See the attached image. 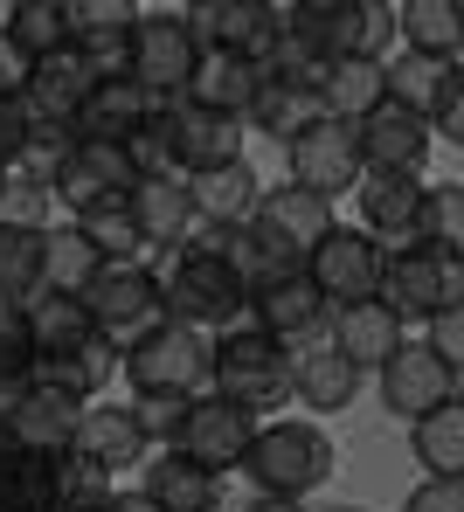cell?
<instances>
[{"label":"cell","mask_w":464,"mask_h":512,"mask_svg":"<svg viewBox=\"0 0 464 512\" xmlns=\"http://www.w3.org/2000/svg\"><path fill=\"white\" fill-rule=\"evenodd\" d=\"M35 374V346H28V319L14 298H0V395H14Z\"/></svg>","instance_id":"cell-44"},{"label":"cell","mask_w":464,"mask_h":512,"mask_svg":"<svg viewBox=\"0 0 464 512\" xmlns=\"http://www.w3.org/2000/svg\"><path fill=\"white\" fill-rule=\"evenodd\" d=\"M423 243L444 256H464V187L458 180H430V194H423Z\"/></svg>","instance_id":"cell-40"},{"label":"cell","mask_w":464,"mask_h":512,"mask_svg":"<svg viewBox=\"0 0 464 512\" xmlns=\"http://www.w3.org/2000/svg\"><path fill=\"white\" fill-rule=\"evenodd\" d=\"M430 146V125L402 104H374L361 118V173H423Z\"/></svg>","instance_id":"cell-19"},{"label":"cell","mask_w":464,"mask_h":512,"mask_svg":"<svg viewBox=\"0 0 464 512\" xmlns=\"http://www.w3.org/2000/svg\"><path fill=\"white\" fill-rule=\"evenodd\" d=\"M402 326L409 319H437V312H451V305H464V298H451L444 291V250H430V243H416V250H388L381 256V291H374Z\"/></svg>","instance_id":"cell-16"},{"label":"cell","mask_w":464,"mask_h":512,"mask_svg":"<svg viewBox=\"0 0 464 512\" xmlns=\"http://www.w3.org/2000/svg\"><path fill=\"white\" fill-rule=\"evenodd\" d=\"M160 132H167V153H174V173H181V180L243 160V118L201 111V104H187V97L160 104Z\"/></svg>","instance_id":"cell-11"},{"label":"cell","mask_w":464,"mask_h":512,"mask_svg":"<svg viewBox=\"0 0 464 512\" xmlns=\"http://www.w3.org/2000/svg\"><path fill=\"white\" fill-rule=\"evenodd\" d=\"M125 208H132V229H139V243L160 256V250H181L187 229H194V201H187V180H139L132 194H125Z\"/></svg>","instance_id":"cell-26"},{"label":"cell","mask_w":464,"mask_h":512,"mask_svg":"<svg viewBox=\"0 0 464 512\" xmlns=\"http://www.w3.org/2000/svg\"><path fill=\"white\" fill-rule=\"evenodd\" d=\"M187 402H194V395H139V402H132V416H139V429H146V443H153V450H174Z\"/></svg>","instance_id":"cell-46"},{"label":"cell","mask_w":464,"mask_h":512,"mask_svg":"<svg viewBox=\"0 0 464 512\" xmlns=\"http://www.w3.org/2000/svg\"><path fill=\"white\" fill-rule=\"evenodd\" d=\"M257 409H243V402H222V395H194L181 416V436H174V450L194 457V464H208L215 478H229V471H243V457H250V443H257Z\"/></svg>","instance_id":"cell-7"},{"label":"cell","mask_w":464,"mask_h":512,"mask_svg":"<svg viewBox=\"0 0 464 512\" xmlns=\"http://www.w3.org/2000/svg\"><path fill=\"white\" fill-rule=\"evenodd\" d=\"M97 90V77H91V63L63 42L56 56H42L35 70H28V97H21V111L28 118H56V125H70L77 111H84V97Z\"/></svg>","instance_id":"cell-22"},{"label":"cell","mask_w":464,"mask_h":512,"mask_svg":"<svg viewBox=\"0 0 464 512\" xmlns=\"http://www.w3.org/2000/svg\"><path fill=\"white\" fill-rule=\"evenodd\" d=\"M257 63H243V56H229V49H201V63H194V77H187V104H201V111H222V118H243L250 111V97H257Z\"/></svg>","instance_id":"cell-28"},{"label":"cell","mask_w":464,"mask_h":512,"mask_svg":"<svg viewBox=\"0 0 464 512\" xmlns=\"http://www.w3.org/2000/svg\"><path fill=\"white\" fill-rule=\"evenodd\" d=\"M333 464H340V450H333V436L312 423V416L257 423V443L243 457V471H250V485L264 499H312L333 478Z\"/></svg>","instance_id":"cell-2"},{"label":"cell","mask_w":464,"mask_h":512,"mask_svg":"<svg viewBox=\"0 0 464 512\" xmlns=\"http://www.w3.org/2000/svg\"><path fill=\"white\" fill-rule=\"evenodd\" d=\"M28 70H35V63L0 35V104H21V97H28Z\"/></svg>","instance_id":"cell-50"},{"label":"cell","mask_w":464,"mask_h":512,"mask_svg":"<svg viewBox=\"0 0 464 512\" xmlns=\"http://www.w3.org/2000/svg\"><path fill=\"white\" fill-rule=\"evenodd\" d=\"M284 374H291V395H298L312 416H340V409H354V402H361V381H368V374L326 340V333H305V340L284 346Z\"/></svg>","instance_id":"cell-10"},{"label":"cell","mask_w":464,"mask_h":512,"mask_svg":"<svg viewBox=\"0 0 464 512\" xmlns=\"http://www.w3.org/2000/svg\"><path fill=\"white\" fill-rule=\"evenodd\" d=\"M409 429H416V457H423L430 478H464V395L458 402H437Z\"/></svg>","instance_id":"cell-36"},{"label":"cell","mask_w":464,"mask_h":512,"mask_svg":"<svg viewBox=\"0 0 464 512\" xmlns=\"http://www.w3.org/2000/svg\"><path fill=\"white\" fill-rule=\"evenodd\" d=\"M153 97L132 84V77H118V84H97L91 97H84V111L70 118V132L77 139H97V146H125L139 125H153Z\"/></svg>","instance_id":"cell-25"},{"label":"cell","mask_w":464,"mask_h":512,"mask_svg":"<svg viewBox=\"0 0 464 512\" xmlns=\"http://www.w3.org/2000/svg\"><path fill=\"white\" fill-rule=\"evenodd\" d=\"M194 63H201V49L187 35V14L146 7L139 28H132V84L146 90L153 104H174L187 90V77H194Z\"/></svg>","instance_id":"cell-8"},{"label":"cell","mask_w":464,"mask_h":512,"mask_svg":"<svg viewBox=\"0 0 464 512\" xmlns=\"http://www.w3.org/2000/svg\"><path fill=\"white\" fill-rule=\"evenodd\" d=\"M395 42H409V56L458 63L464 56V7L458 0H402L395 7Z\"/></svg>","instance_id":"cell-29"},{"label":"cell","mask_w":464,"mask_h":512,"mask_svg":"<svg viewBox=\"0 0 464 512\" xmlns=\"http://www.w3.org/2000/svg\"><path fill=\"white\" fill-rule=\"evenodd\" d=\"M305 277L326 305H361L381 291V243L354 222H333L312 250H305Z\"/></svg>","instance_id":"cell-6"},{"label":"cell","mask_w":464,"mask_h":512,"mask_svg":"<svg viewBox=\"0 0 464 512\" xmlns=\"http://www.w3.org/2000/svg\"><path fill=\"white\" fill-rule=\"evenodd\" d=\"M21 146H28V111L21 104H0V173L21 160Z\"/></svg>","instance_id":"cell-51"},{"label":"cell","mask_w":464,"mask_h":512,"mask_svg":"<svg viewBox=\"0 0 464 512\" xmlns=\"http://www.w3.org/2000/svg\"><path fill=\"white\" fill-rule=\"evenodd\" d=\"M402 512H464V478H423Z\"/></svg>","instance_id":"cell-49"},{"label":"cell","mask_w":464,"mask_h":512,"mask_svg":"<svg viewBox=\"0 0 464 512\" xmlns=\"http://www.w3.org/2000/svg\"><path fill=\"white\" fill-rule=\"evenodd\" d=\"M374 374H381V409H395L402 423H416V416H430L437 402H458L464 395V374H451L423 340H402Z\"/></svg>","instance_id":"cell-12"},{"label":"cell","mask_w":464,"mask_h":512,"mask_svg":"<svg viewBox=\"0 0 464 512\" xmlns=\"http://www.w3.org/2000/svg\"><path fill=\"white\" fill-rule=\"evenodd\" d=\"M395 56V0H354V63Z\"/></svg>","instance_id":"cell-45"},{"label":"cell","mask_w":464,"mask_h":512,"mask_svg":"<svg viewBox=\"0 0 464 512\" xmlns=\"http://www.w3.org/2000/svg\"><path fill=\"white\" fill-rule=\"evenodd\" d=\"M111 471H97V464H84V457H56V512H77V506H111Z\"/></svg>","instance_id":"cell-43"},{"label":"cell","mask_w":464,"mask_h":512,"mask_svg":"<svg viewBox=\"0 0 464 512\" xmlns=\"http://www.w3.org/2000/svg\"><path fill=\"white\" fill-rule=\"evenodd\" d=\"M326 111H319V84H291V77H264L257 97H250V111H243V132H264V139H278L291 146L305 125H319Z\"/></svg>","instance_id":"cell-27"},{"label":"cell","mask_w":464,"mask_h":512,"mask_svg":"<svg viewBox=\"0 0 464 512\" xmlns=\"http://www.w3.org/2000/svg\"><path fill=\"white\" fill-rule=\"evenodd\" d=\"M284 160H291V180H298V187L340 201V194L361 187V125L319 118V125H305V132L284 146Z\"/></svg>","instance_id":"cell-9"},{"label":"cell","mask_w":464,"mask_h":512,"mask_svg":"<svg viewBox=\"0 0 464 512\" xmlns=\"http://www.w3.org/2000/svg\"><path fill=\"white\" fill-rule=\"evenodd\" d=\"M139 14H146L139 0H63V28H70V42H91V35H132Z\"/></svg>","instance_id":"cell-42"},{"label":"cell","mask_w":464,"mask_h":512,"mask_svg":"<svg viewBox=\"0 0 464 512\" xmlns=\"http://www.w3.org/2000/svg\"><path fill=\"white\" fill-rule=\"evenodd\" d=\"M284 35L326 70L354 63V0H284Z\"/></svg>","instance_id":"cell-23"},{"label":"cell","mask_w":464,"mask_h":512,"mask_svg":"<svg viewBox=\"0 0 464 512\" xmlns=\"http://www.w3.org/2000/svg\"><path fill=\"white\" fill-rule=\"evenodd\" d=\"M326 340L340 346V353H347L361 374H374V367H381L395 346L409 340V326H402V319H395L381 298H361V305H333V312H326Z\"/></svg>","instance_id":"cell-21"},{"label":"cell","mask_w":464,"mask_h":512,"mask_svg":"<svg viewBox=\"0 0 464 512\" xmlns=\"http://www.w3.org/2000/svg\"><path fill=\"white\" fill-rule=\"evenodd\" d=\"M21 319H28V346H35V360H49V353H77L84 340H97V319L84 298H63V291H35L28 305H21Z\"/></svg>","instance_id":"cell-30"},{"label":"cell","mask_w":464,"mask_h":512,"mask_svg":"<svg viewBox=\"0 0 464 512\" xmlns=\"http://www.w3.org/2000/svg\"><path fill=\"white\" fill-rule=\"evenodd\" d=\"M458 63H430V56H388L381 63V104H402V111H416V118H430V104H437V90L451 77Z\"/></svg>","instance_id":"cell-37"},{"label":"cell","mask_w":464,"mask_h":512,"mask_svg":"<svg viewBox=\"0 0 464 512\" xmlns=\"http://www.w3.org/2000/svg\"><path fill=\"white\" fill-rule=\"evenodd\" d=\"M84 305H91L97 340L111 346V353H132L146 333H160V326H167L160 277H153V263H146V256H132V263H104V270L91 277V291H84Z\"/></svg>","instance_id":"cell-3"},{"label":"cell","mask_w":464,"mask_h":512,"mask_svg":"<svg viewBox=\"0 0 464 512\" xmlns=\"http://www.w3.org/2000/svg\"><path fill=\"white\" fill-rule=\"evenodd\" d=\"M77 229L91 236V250L104 256V263H132V256H146V243H139V229H132V208H125V201L77 215Z\"/></svg>","instance_id":"cell-41"},{"label":"cell","mask_w":464,"mask_h":512,"mask_svg":"<svg viewBox=\"0 0 464 512\" xmlns=\"http://www.w3.org/2000/svg\"><path fill=\"white\" fill-rule=\"evenodd\" d=\"M381 104V63H326L319 70V111L340 125H361Z\"/></svg>","instance_id":"cell-35"},{"label":"cell","mask_w":464,"mask_h":512,"mask_svg":"<svg viewBox=\"0 0 464 512\" xmlns=\"http://www.w3.org/2000/svg\"><path fill=\"white\" fill-rule=\"evenodd\" d=\"M208 395L222 402H243V409H271L291 395V374H284V346L264 340L257 326H229L208 340Z\"/></svg>","instance_id":"cell-4"},{"label":"cell","mask_w":464,"mask_h":512,"mask_svg":"<svg viewBox=\"0 0 464 512\" xmlns=\"http://www.w3.org/2000/svg\"><path fill=\"white\" fill-rule=\"evenodd\" d=\"M77 512H111V506H77Z\"/></svg>","instance_id":"cell-54"},{"label":"cell","mask_w":464,"mask_h":512,"mask_svg":"<svg viewBox=\"0 0 464 512\" xmlns=\"http://www.w3.org/2000/svg\"><path fill=\"white\" fill-rule=\"evenodd\" d=\"M430 139H444V146H464V70H451L444 77V90H437V104H430Z\"/></svg>","instance_id":"cell-47"},{"label":"cell","mask_w":464,"mask_h":512,"mask_svg":"<svg viewBox=\"0 0 464 512\" xmlns=\"http://www.w3.org/2000/svg\"><path fill=\"white\" fill-rule=\"evenodd\" d=\"M56 457L63 450H7L0 512H56Z\"/></svg>","instance_id":"cell-34"},{"label":"cell","mask_w":464,"mask_h":512,"mask_svg":"<svg viewBox=\"0 0 464 512\" xmlns=\"http://www.w3.org/2000/svg\"><path fill=\"white\" fill-rule=\"evenodd\" d=\"M35 291H42V229L0 222V298L28 305Z\"/></svg>","instance_id":"cell-39"},{"label":"cell","mask_w":464,"mask_h":512,"mask_svg":"<svg viewBox=\"0 0 464 512\" xmlns=\"http://www.w3.org/2000/svg\"><path fill=\"white\" fill-rule=\"evenodd\" d=\"M35 381H42V388H63V395H77V402H104V388L118 381V353L104 340H84L77 353L35 360Z\"/></svg>","instance_id":"cell-33"},{"label":"cell","mask_w":464,"mask_h":512,"mask_svg":"<svg viewBox=\"0 0 464 512\" xmlns=\"http://www.w3.org/2000/svg\"><path fill=\"white\" fill-rule=\"evenodd\" d=\"M333 222H340V215H333V201H326V194H312V187H298V180L264 187V194H257V215H250V229L278 236V243H291V250H312Z\"/></svg>","instance_id":"cell-20"},{"label":"cell","mask_w":464,"mask_h":512,"mask_svg":"<svg viewBox=\"0 0 464 512\" xmlns=\"http://www.w3.org/2000/svg\"><path fill=\"white\" fill-rule=\"evenodd\" d=\"M97 270H104V256L91 250V236H84L77 222H49V229H42V291L84 298Z\"/></svg>","instance_id":"cell-32"},{"label":"cell","mask_w":464,"mask_h":512,"mask_svg":"<svg viewBox=\"0 0 464 512\" xmlns=\"http://www.w3.org/2000/svg\"><path fill=\"white\" fill-rule=\"evenodd\" d=\"M153 277H160V305H167L174 326L229 333V326H243V312H250V284H243L222 256L160 250L153 256Z\"/></svg>","instance_id":"cell-1"},{"label":"cell","mask_w":464,"mask_h":512,"mask_svg":"<svg viewBox=\"0 0 464 512\" xmlns=\"http://www.w3.org/2000/svg\"><path fill=\"white\" fill-rule=\"evenodd\" d=\"M132 187H139V173H132V160H125V146L77 139L70 160L56 167V208H63V222H77V215H91V208L125 201Z\"/></svg>","instance_id":"cell-13"},{"label":"cell","mask_w":464,"mask_h":512,"mask_svg":"<svg viewBox=\"0 0 464 512\" xmlns=\"http://www.w3.org/2000/svg\"><path fill=\"white\" fill-rule=\"evenodd\" d=\"M326 298L312 291V277L298 270V277H278V284H257L250 291V312H243V326H257L264 340H278V346H291V340H305V333H326Z\"/></svg>","instance_id":"cell-18"},{"label":"cell","mask_w":464,"mask_h":512,"mask_svg":"<svg viewBox=\"0 0 464 512\" xmlns=\"http://www.w3.org/2000/svg\"><path fill=\"white\" fill-rule=\"evenodd\" d=\"M0 35H7L28 63L56 56V49L70 42V28H63V0H14V7H7V21H0Z\"/></svg>","instance_id":"cell-38"},{"label":"cell","mask_w":464,"mask_h":512,"mask_svg":"<svg viewBox=\"0 0 464 512\" xmlns=\"http://www.w3.org/2000/svg\"><path fill=\"white\" fill-rule=\"evenodd\" d=\"M243 512H305V499H264V492H257Z\"/></svg>","instance_id":"cell-53"},{"label":"cell","mask_w":464,"mask_h":512,"mask_svg":"<svg viewBox=\"0 0 464 512\" xmlns=\"http://www.w3.org/2000/svg\"><path fill=\"white\" fill-rule=\"evenodd\" d=\"M70 457H84L97 471H132V464H146L153 457V443H146V429L132 416V402H84V416H77V436H70Z\"/></svg>","instance_id":"cell-17"},{"label":"cell","mask_w":464,"mask_h":512,"mask_svg":"<svg viewBox=\"0 0 464 512\" xmlns=\"http://www.w3.org/2000/svg\"><path fill=\"white\" fill-rule=\"evenodd\" d=\"M111 512H160V506H153V499L132 485V492H111Z\"/></svg>","instance_id":"cell-52"},{"label":"cell","mask_w":464,"mask_h":512,"mask_svg":"<svg viewBox=\"0 0 464 512\" xmlns=\"http://www.w3.org/2000/svg\"><path fill=\"white\" fill-rule=\"evenodd\" d=\"M354 194H361V222L354 229H368L381 243V256L423 243V194H430L423 173H361Z\"/></svg>","instance_id":"cell-14"},{"label":"cell","mask_w":464,"mask_h":512,"mask_svg":"<svg viewBox=\"0 0 464 512\" xmlns=\"http://www.w3.org/2000/svg\"><path fill=\"white\" fill-rule=\"evenodd\" d=\"M139 492H146L160 512H215V506H222V478H215L208 464L181 457V450H153Z\"/></svg>","instance_id":"cell-24"},{"label":"cell","mask_w":464,"mask_h":512,"mask_svg":"<svg viewBox=\"0 0 464 512\" xmlns=\"http://www.w3.org/2000/svg\"><path fill=\"white\" fill-rule=\"evenodd\" d=\"M257 173L250 160H229V167H208L187 180V201H194V222H250L257 215Z\"/></svg>","instance_id":"cell-31"},{"label":"cell","mask_w":464,"mask_h":512,"mask_svg":"<svg viewBox=\"0 0 464 512\" xmlns=\"http://www.w3.org/2000/svg\"><path fill=\"white\" fill-rule=\"evenodd\" d=\"M423 346H430V353H437L451 374H464V305L437 312V319H430V340H423Z\"/></svg>","instance_id":"cell-48"},{"label":"cell","mask_w":464,"mask_h":512,"mask_svg":"<svg viewBox=\"0 0 464 512\" xmlns=\"http://www.w3.org/2000/svg\"><path fill=\"white\" fill-rule=\"evenodd\" d=\"M208 340L215 333H194V326H160L132 353H118V374L132 381V395H208Z\"/></svg>","instance_id":"cell-5"},{"label":"cell","mask_w":464,"mask_h":512,"mask_svg":"<svg viewBox=\"0 0 464 512\" xmlns=\"http://www.w3.org/2000/svg\"><path fill=\"white\" fill-rule=\"evenodd\" d=\"M77 416H84V402L63 395V388H42L35 374H28L14 395H0V436H7L14 450H70Z\"/></svg>","instance_id":"cell-15"}]
</instances>
